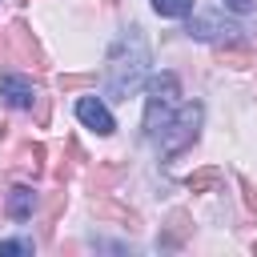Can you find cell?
Segmentation results:
<instances>
[{
	"instance_id": "6da1fadb",
	"label": "cell",
	"mask_w": 257,
	"mask_h": 257,
	"mask_svg": "<svg viewBox=\"0 0 257 257\" xmlns=\"http://www.w3.org/2000/svg\"><path fill=\"white\" fill-rule=\"evenodd\" d=\"M149 64H153V56H149V44H145L141 28H124V32L116 36V44L108 48V60H104V76H100L104 96L128 100V96L145 84Z\"/></svg>"
},
{
	"instance_id": "7a4b0ae2",
	"label": "cell",
	"mask_w": 257,
	"mask_h": 257,
	"mask_svg": "<svg viewBox=\"0 0 257 257\" xmlns=\"http://www.w3.org/2000/svg\"><path fill=\"white\" fill-rule=\"evenodd\" d=\"M201 120H205V104H201V100L181 104V108L165 120V128L157 133V137H161V157H177V153H185V149L201 137Z\"/></svg>"
},
{
	"instance_id": "3957f363",
	"label": "cell",
	"mask_w": 257,
	"mask_h": 257,
	"mask_svg": "<svg viewBox=\"0 0 257 257\" xmlns=\"http://www.w3.org/2000/svg\"><path fill=\"white\" fill-rule=\"evenodd\" d=\"M177 96H181V84L173 72H157L149 80V100H145V137H157L165 128V120L173 116L177 108Z\"/></svg>"
},
{
	"instance_id": "277c9868",
	"label": "cell",
	"mask_w": 257,
	"mask_h": 257,
	"mask_svg": "<svg viewBox=\"0 0 257 257\" xmlns=\"http://www.w3.org/2000/svg\"><path fill=\"white\" fill-rule=\"evenodd\" d=\"M189 36L193 40H217V44H229V40H245V32L237 24H229L221 12H197L189 20Z\"/></svg>"
},
{
	"instance_id": "5b68a950",
	"label": "cell",
	"mask_w": 257,
	"mask_h": 257,
	"mask_svg": "<svg viewBox=\"0 0 257 257\" xmlns=\"http://www.w3.org/2000/svg\"><path fill=\"white\" fill-rule=\"evenodd\" d=\"M8 40H12L16 56H20L24 64H32L36 72L48 64V60H44V52H40V44H36V36H32V28H28L24 20H12V24H8Z\"/></svg>"
},
{
	"instance_id": "8992f818",
	"label": "cell",
	"mask_w": 257,
	"mask_h": 257,
	"mask_svg": "<svg viewBox=\"0 0 257 257\" xmlns=\"http://www.w3.org/2000/svg\"><path fill=\"white\" fill-rule=\"evenodd\" d=\"M76 116H80V124H88L96 137H112V133H116L112 112H108L96 96H80V100H76Z\"/></svg>"
},
{
	"instance_id": "52a82bcc",
	"label": "cell",
	"mask_w": 257,
	"mask_h": 257,
	"mask_svg": "<svg viewBox=\"0 0 257 257\" xmlns=\"http://www.w3.org/2000/svg\"><path fill=\"white\" fill-rule=\"evenodd\" d=\"M92 213H96V221H116V225H124V229H141V213L137 209H128V205H120L116 197H108V193H100V197H92Z\"/></svg>"
},
{
	"instance_id": "ba28073f",
	"label": "cell",
	"mask_w": 257,
	"mask_h": 257,
	"mask_svg": "<svg viewBox=\"0 0 257 257\" xmlns=\"http://www.w3.org/2000/svg\"><path fill=\"white\" fill-rule=\"evenodd\" d=\"M0 100H4L8 108H32V104H36V88H32V80L4 72V76H0Z\"/></svg>"
},
{
	"instance_id": "9c48e42d",
	"label": "cell",
	"mask_w": 257,
	"mask_h": 257,
	"mask_svg": "<svg viewBox=\"0 0 257 257\" xmlns=\"http://www.w3.org/2000/svg\"><path fill=\"white\" fill-rule=\"evenodd\" d=\"M36 205H40V197L32 193V185H12L8 197H4V213H8L12 221H28V217L36 213Z\"/></svg>"
},
{
	"instance_id": "30bf717a",
	"label": "cell",
	"mask_w": 257,
	"mask_h": 257,
	"mask_svg": "<svg viewBox=\"0 0 257 257\" xmlns=\"http://www.w3.org/2000/svg\"><path fill=\"white\" fill-rule=\"evenodd\" d=\"M189 233H193L189 213H185V209H173L169 221H165V229H161V237H157V249H177V245H185Z\"/></svg>"
},
{
	"instance_id": "8fae6325",
	"label": "cell",
	"mask_w": 257,
	"mask_h": 257,
	"mask_svg": "<svg viewBox=\"0 0 257 257\" xmlns=\"http://www.w3.org/2000/svg\"><path fill=\"white\" fill-rule=\"evenodd\" d=\"M217 64H229V68H249V64H257V60H253L249 40H229V44H221V48H217Z\"/></svg>"
},
{
	"instance_id": "7c38bea8",
	"label": "cell",
	"mask_w": 257,
	"mask_h": 257,
	"mask_svg": "<svg viewBox=\"0 0 257 257\" xmlns=\"http://www.w3.org/2000/svg\"><path fill=\"white\" fill-rule=\"evenodd\" d=\"M20 165L32 169V177H36V173L44 169V145H40V141H24V145H20Z\"/></svg>"
},
{
	"instance_id": "4fadbf2b",
	"label": "cell",
	"mask_w": 257,
	"mask_h": 257,
	"mask_svg": "<svg viewBox=\"0 0 257 257\" xmlns=\"http://www.w3.org/2000/svg\"><path fill=\"white\" fill-rule=\"evenodd\" d=\"M217 181H221V169H217V165H209V169H197V173H189V177H185V185H189L193 193H205V189H213Z\"/></svg>"
},
{
	"instance_id": "5bb4252c",
	"label": "cell",
	"mask_w": 257,
	"mask_h": 257,
	"mask_svg": "<svg viewBox=\"0 0 257 257\" xmlns=\"http://www.w3.org/2000/svg\"><path fill=\"white\" fill-rule=\"evenodd\" d=\"M153 12L157 16H169V20H181L193 12V0H153Z\"/></svg>"
},
{
	"instance_id": "9a60e30c",
	"label": "cell",
	"mask_w": 257,
	"mask_h": 257,
	"mask_svg": "<svg viewBox=\"0 0 257 257\" xmlns=\"http://www.w3.org/2000/svg\"><path fill=\"white\" fill-rule=\"evenodd\" d=\"M116 177H124V161H108V165H96V173H92V185H96V189H104V185H112Z\"/></svg>"
},
{
	"instance_id": "2e32d148",
	"label": "cell",
	"mask_w": 257,
	"mask_h": 257,
	"mask_svg": "<svg viewBox=\"0 0 257 257\" xmlns=\"http://www.w3.org/2000/svg\"><path fill=\"white\" fill-rule=\"evenodd\" d=\"M64 201H68V197H64V189H60V193H52L48 205H44V233H48V237H52V229H56V217H60Z\"/></svg>"
},
{
	"instance_id": "e0dca14e",
	"label": "cell",
	"mask_w": 257,
	"mask_h": 257,
	"mask_svg": "<svg viewBox=\"0 0 257 257\" xmlns=\"http://www.w3.org/2000/svg\"><path fill=\"white\" fill-rule=\"evenodd\" d=\"M96 76L92 72H64V76H56V88H64V92H76V88H88Z\"/></svg>"
},
{
	"instance_id": "ac0fdd59",
	"label": "cell",
	"mask_w": 257,
	"mask_h": 257,
	"mask_svg": "<svg viewBox=\"0 0 257 257\" xmlns=\"http://www.w3.org/2000/svg\"><path fill=\"white\" fill-rule=\"evenodd\" d=\"M36 245L28 237H16V241H0V257H16V253H32Z\"/></svg>"
},
{
	"instance_id": "d6986e66",
	"label": "cell",
	"mask_w": 257,
	"mask_h": 257,
	"mask_svg": "<svg viewBox=\"0 0 257 257\" xmlns=\"http://www.w3.org/2000/svg\"><path fill=\"white\" fill-rule=\"evenodd\" d=\"M241 193H245V205H249V213H257V189H253L245 177H241Z\"/></svg>"
},
{
	"instance_id": "ffe728a7",
	"label": "cell",
	"mask_w": 257,
	"mask_h": 257,
	"mask_svg": "<svg viewBox=\"0 0 257 257\" xmlns=\"http://www.w3.org/2000/svg\"><path fill=\"white\" fill-rule=\"evenodd\" d=\"M36 120L48 124V96H36Z\"/></svg>"
},
{
	"instance_id": "44dd1931",
	"label": "cell",
	"mask_w": 257,
	"mask_h": 257,
	"mask_svg": "<svg viewBox=\"0 0 257 257\" xmlns=\"http://www.w3.org/2000/svg\"><path fill=\"white\" fill-rule=\"evenodd\" d=\"M229 12H253V0H225Z\"/></svg>"
},
{
	"instance_id": "7402d4cb",
	"label": "cell",
	"mask_w": 257,
	"mask_h": 257,
	"mask_svg": "<svg viewBox=\"0 0 257 257\" xmlns=\"http://www.w3.org/2000/svg\"><path fill=\"white\" fill-rule=\"evenodd\" d=\"M104 4H116V0H104Z\"/></svg>"
},
{
	"instance_id": "603a6c76",
	"label": "cell",
	"mask_w": 257,
	"mask_h": 257,
	"mask_svg": "<svg viewBox=\"0 0 257 257\" xmlns=\"http://www.w3.org/2000/svg\"><path fill=\"white\" fill-rule=\"evenodd\" d=\"M253 249H257V241H253Z\"/></svg>"
},
{
	"instance_id": "cb8c5ba5",
	"label": "cell",
	"mask_w": 257,
	"mask_h": 257,
	"mask_svg": "<svg viewBox=\"0 0 257 257\" xmlns=\"http://www.w3.org/2000/svg\"><path fill=\"white\" fill-rule=\"evenodd\" d=\"M20 4H28V0H20Z\"/></svg>"
}]
</instances>
